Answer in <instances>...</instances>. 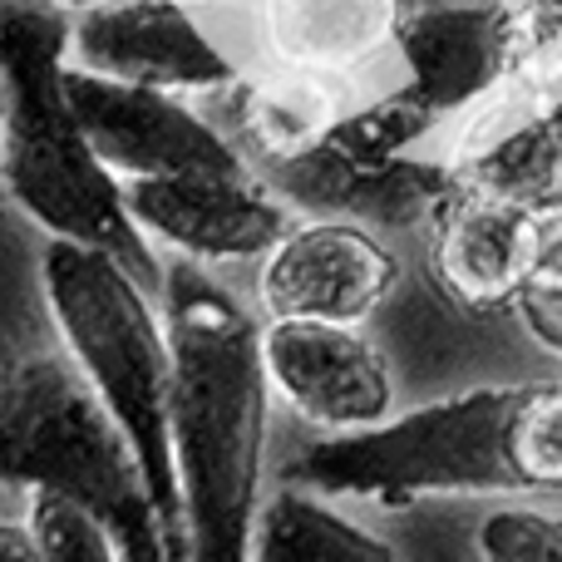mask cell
I'll return each instance as SVG.
<instances>
[{"instance_id":"603a6c76","label":"cell","mask_w":562,"mask_h":562,"mask_svg":"<svg viewBox=\"0 0 562 562\" xmlns=\"http://www.w3.org/2000/svg\"><path fill=\"white\" fill-rule=\"evenodd\" d=\"M538 119H543L548 138H553V144H558V154H562V94H558V99H548V104L538 109Z\"/></svg>"},{"instance_id":"7c38bea8","label":"cell","mask_w":562,"mask_h":562,"mask_svg":"<svg viewBox=\"0 0 562 562\" xmlns=\"http://www.w3.org/2000/svg\"><path fill=\"white\" fill-rule=\"evenodd\" d=\"M508 15L498 0H459V5H419L400 20L395 49L409 69V89L445 114L484 104L508 79Z\"/></svg>"},{"instance_id":"6da1fadb","label":"cell","mask_w":562,"mask_h":562,"mask_svg":"<svg viewBox=\"0 0 562 562\" xmlns=\"http://www.w3.org/2000/svg\"><path fill=\"white\" fill-rule=\"evenodd\" d=\"M164 326L173 346V459L183 488L188 562H247L267 449L262 330L183 257L164 272Z\"/></svg>"},{"instance_id":"ac0fdd59","label":"cell","mask_w":562,"mask_h":562,"mask_svg":"<svg viewBox=\"0 0 562 562\" xmlns=\"http://www.w3.org/2000/svg\"><path fill=\"white\" fill-rule=\"evenodd\" d=\"M514 445L528 488H562V385L518 390Z\"/></svg>"},{"instance_id":"5bb4252c","label":"cell","mask_w":562,"mask_h":562,"mask_svg":"<svg viewBox=\"0 0 562 562\" xmlns=\"http://www.w3.org/2000/svg\"><path fill=\"white\" fill-rule=\"evenodd\" d=\"M233 119L243 144L272 168H281L291 158L311 154L330 134V124L340 119V89L336 79L296 75V69H281V75L257 79V85L237 79Z\"/></svg>"},{"instance_id":"9c48e42d","label":"cell","mask_w":562,"mask_h":562,"mask_svg":"<svg viewBox=\"0 0 562 562\" xmlns=\"http://www.w3.org/2000/svg\"><path fill=\"white\" fill-rule=\"evenodd\" d=\"M262 360L272 390L306 425L350 435V429L385 425L395 409V380L375 340L360 326L340 321H267Z\"/></svg>"},{"instance_id":"d4e9b609","label":"cell","mask_w":562,"mask_h":562,"mask_svg":"<svg viewBox=\"0 0 562 562\" xmlns=\"http://www.w3.org/2000/svg\"><path fill=\"white\" fill-rule=\"evenodd\" d=\"M10 380H15V370H10V360H5V356H0V400H5V395H10Z\"/></svg>"},{"instance_id":"d6986e66","label":"cell","mask_w":562,"mask_h":562,"mask_svg":"<svg viewBox=\"0 0 562 562\" xmlns=\"http://www.w3.org/2000/svg\"><path fill=\"white\" fill-rule=\"evenodd\" d=\"M484 562H562V518L543 508H498L479 524Z\"/></svg>"},{"instance_id":"44dd1931","label":"cell","mask_w":562,"mask_h":562,"mask_svg":"<svg viewBox=\"0 0 562 562\" xmlns=\"http://www.w3.org/2000/svg\"><path fill=\"white\" fill-rule=\"evenodd\" d=\"M514 306L524 311L528 330H533L543 346L562 350V291H524Z\"/></svg>"},{"instance_id":"cb8c5ba5","label":"cell","mask_w":562,"mask_h":562,"mask_svg":"<svg viewBox=\"0 0 562 562\" xmlns=\"http://www.w3.org/2000/svg\"><path fill=\"white\" fill-rule=\"evenodd\" d=\"M40 5H55V10H94V5H109V0H40Z\"/></svg>"},{"instance_id":"2e32d148","label":"cell","mask_w":562,"mask_h":562,"mask_svg":"<svg viewBox=\"0 0 562 562\" xmlns=\"http://www.w3.org/2000/svg\"><path fill=\"white\" fill-rule=\"evenodd\" d=\"M528 104L562 94V0H518L508 15V79Z\"/></svg>"},{"instance_id":"e0dca14e","label":"cell","mask_w":562,"mask_h":562,"mask_svg":"<svg viewBox=\"0 0 562 562\" xmlns=\"http://www.w3.org/2000/svg\"><path fill=\"white\" fill-rule=\"evenodd\" d=\"M30 528L40 538V562H124L109 528L55 488H30Z\"/></svg>"},{"instance_id":"9a60e30c","label":"cell","mask_w":562,"mask_h":562,"mask_svg":"<svg viewBox=\"0 0 562 562\" xmlns=\"http://www.w3.org/2000/svg\"><path fill=\"white\" fill-rule=\"evenodd\" d=\"M247 562H400L385 538L340 518L321 494L291 484L272 494L257 514Z\"/></svg>"},{"instance_id":"7402d4cb","label":"cell","mask_w":562,"mask_h":562,"mask_svg":"<svg viewBox=\"0 0 562 562\" xmlns=\"http://www.w3.org/2000/svg\"><path fill=\"white\" fill-rule=\"evenodd\" d=\"M0 562H40V538L30 524H0Z\"/></svg>"},{"instance_id":"52a82bcc","label":"cell","mask_w":562,"mask_h":562,"mask_svg":"<svg viewBox=\"0 0 562 562\" xmlns=\"http://www.w3.org/2000/svg\"><path fill=\"white\" fill-rule=\"evenodd\" d=\"M400 262L375 233L340 217L291 223L257 272V301L272 321H340L360 326L385 306Z\"/></svg>"},{"instance_id":"ffe728a7","label":"cell","mask_w":562,"mask_h":562,"mask_svg":"<svg viewBox=\"0 0 562 562\" xmlns=\"http://www.w3.org/2000/svg\"><path fill=\"white\" fill-rule=\"evenodd\" d=\"M524 291H562V193L533 203V213H528V286Z\"/></svg>"},{"instance_id":"277c9868","label":"cell","mask_w":562,"mask_h":562,"mask_svg":"<svg viewBox=\"0 0 562 562\" xmlns=\"http://www.w3.org/2000/svg\"><path fill=\"white\" fill-rule=\"evenodd\" d=\"M0 484L55 488L109 528L124 562H178L144 464L75 360H30L0 400Z\"/></svg>"},{"instance_id":"5b68a950","label":"cell","mask_w":562,"mask_h":562,"mask_svg":"<svg viewBox=\"0 0 562 562\" xmlns=\"http://www.w3.org/2000/svg\"><path fill=\"white\" fill-rule=\"evenodd\" d=\"M524 385H488L390 415L385 425L350 429L306 445L291 459V484L321 498L409 504L429 494H518L514 419Z\"/></svg>"},{"instance_id":"7a4b0ae2","label":"cell","mask_w":562,"mask_h":562,"mask_svg":"<svg viewBox=\"0 0 562 562\" xmlns=\"http://www.w3.org/2000/svg\"><path fill=\"white\" fill-rule=\"evenodd\" d=\"M65 10L0 0V183L49 237L114 252L148 291H164V267L128 217L124 183L94 154L65 94Z\"/></svg>"},{"instance_id":"8992f818","label":"cell","mask_w":562,"mask_h":562,"mask_svg":"<svg viewBox=\"0 0 562 562\" xmlns=\"http://www.w3.org/2000/svg\"><path fill=\"white\" fill-rule=\"evenodd\" d=\"M65 94L114 178L252 173L247 154L168 89L124 85L65 59Z\"/></svg>"},{"instance_id":"3957f363","label":"cell","mask_w":562,"mask_h":562,"mask_svg":"<svg viewBox=\"0 0 562 562\" xmlns=\"http://www.w3.org/2000/svg\"><path fill=\"white\" fill-rule=\"evenodd\" d=\"M40 286L75 370L134 445L168 548L183 562L188 524L173 459V346L168 326L148 306V286L114 252L65 237H49L40 257Z\"/></svg>"},{"instance_id":"8fae6325","label":"cell","mask_w":562,"mask_h":562,"mask_svg":"<svg viewBox=\"0 0 562 562\" xmlns=\"http://www.w3.org/2000/svg\"><path fill=\"white\" fill-rule=\"evenodd\" d=\"M435 233H429V267L435 281L469 311L514 306L528 286V213L533 203L488 193V188L454 183L439 193Z\"/></svg>"},{"instance_id":"4fadbf2b","label":"cell","mask_w":562,"mask_h":562,"mask_svg":"<svg viewBox=\"0 0 562 562\" xmlns=\"http://www.w3.org/2000/svg\"><path fill=\"white\" fill-rule=\"evenodd\" d=\"M400 0H262V40L277 69L350 79L400 35Z\"/></svg>"},{"instance_id":"ba28073f","label":"cell","mask_w":562,"mask_h":562,"mask_svg":"<svg viewBox=\"0 0 562 562\" xmlns=\"http://www.w3.org/2000/svg\"><path fill=\"white\" fill-rule=\"evenodd\" d=\"M124 207L154 243L193 262H252L291 233V213L252 173L128 178Z\"/></svg>"},{"instance_id":"30bf717a","label":"cell","mask_w":562,"mask_h":562,"mask_svg":"<svg viewBox=\"0 0 562 562\" xmlns=\"http://www.w3.org/2000/svg\"><path fill=\"white\" fill-rule=\"evenodd\" d=\"M69 65L124 85L168 89H233L237 69L178 0H109L69 20Z\"/></svg>"}]
</instances>
